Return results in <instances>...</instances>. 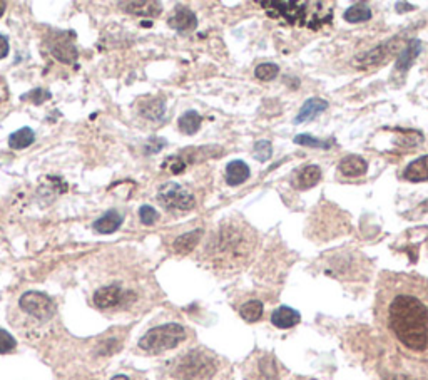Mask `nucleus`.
Here are the masks:
<instances>
[{
    "instance_id": "obj_1",
    "label": "nucleus",
    "mask_w": 428,
    "mask_h": 380,
    "mask_svg": "<svg viewBox=\"0 0 428 380\" xmlns=\"http://www.w3.org/2000/svg\"><path fill=\"white\" fill-rule=\"evenodd\" d=\"M385 325L403 349L428 357V292L422 282L398 277L382 295Z\"/></svg>"
},
{
    "instance_id": "obj_2",
    "label": "nucleus",
    "mask_w": 428,
    "mask_h": 380,
    "mask_svg": "<svg viewBox=\"0 0 428 380\" xmlns=\"http://www.w3.org/2000/svg\"><path fill=\"white\" fill-rule=\"evenodd\" d=\"M206 250H211L216 263L236 267L238 263L246 262L251 253L253 238L249 237L246 230L236 225H223L214 235L213 243Z\"/></svg>"
},
{
    "instance_id": "obj_3",
    "label": "nucleus",
    "mask_w": 428,
    "mask_h": 380,
    "mask_svg": "<svg viewBox=\"0 0 428 380\" xmlns=\"http://www.w3.org/2000/svg\"><path fill=\"white\" fill-rule=\"evenodd\" d=\"M214 372V359L203 350H192L179 359L172 370V375L177 380H209Z\"/></svg>"
},
{
    "instance_id": "obj_4",
    "label": "nucleus",
    "mask_w": 428,
    "mask_h": 380,
    "mask_svg": "<svg viewBox=\"0 0 428 380\" xmlns=\"http://www.w3.org/2000/svg\"><path fill=\"white\" fill-rule=\"evenodd\" d=\"M186 339L184 327L179 324H166L151 329L139 340V347L149 354H161L176 349Z\"/></svg>"
},
{
    "instance_id": "obj_5",
    "label": "nucleus",
    "mask_w": 428,
    "mask_h": 380,
    "mask_svg": "<svg viewBox=\"0 0 428 380\" xmlns=\"http://www.w3.org/2000/svg\"><path fill=\"white\" fill-rule=\"evenodd\" d=\"M261 6L266 9L268 16L273 19H281L283 22L288 24H303L308 21V14H310V2H263Z\"/></svg>"
},
{
    "instance_id": "obj_6",
    "label": "nucleus",
    "mask_w": 428,
    "mask_h": 380,
    "mask_svg": "<svg viewBox=\"0 0 428 380\" xmlns=\"http://www.w3.org/2000/svg\"><path fill=\"white\" fill-rule=\"evenodd\" d=\"M157 200L167 210L189 211L196 205L194 196L184 186L177 185V183H166L165 186H161L160 193H157Z\"/></svg>"
},
{
    "instance_id": "obj_7",
    "label": "nucleus",
    "mask_w": 428,
    "mask_h": 380,
    "mask_svg": "<svg viewBox=\"0 0 428 380\" xmlns=\"http://www.w3.org/2000/svg\"><path fill=\"white\" fill-rule=\"evenodd\" d=\"M21 309L37 320H51L56 315V303L41 292H27L21 298Z\"/></svg>"
},
{
    "instance_id": "obj_8",
    "label": "nucleus",
    "mask_w": 428,
    "mask_h": 380,
    "mask_svg": "<svg viewBox=\"0 0 428 380\" xmlns=\"http://www.w3.org/2000/svg\"><path fill=\"white\" fill-rule=\"evenodd\" d=\"M129 295H131V293L122 290L119 285H108L99 288V290L94 293V305L103 310L114 309V307L121 305Z\"/></svg>"
},
{
    "instance_id": "obj_9",
    "label": "nucleus",
    "mask_w": 428,
    "mask_h": 380,
    "mask_svg": "<svg viewBox=\"0 0 428 380\" xmlns=\"http://www.w3.org/2000/svg\"><path fill=\"white\" fill-rule=\"evenodd\" d=\"M320 180H321V170L316 165H310V166L300 168V170L293 173L291 186L295 188V190L305 191L318 185Z\"/></svg>"
},
{
    "instance_id": "obj_10",
    "label": "nucleus",
    "mask_w": 428,
    "mask_h": 380,
    "mask_svg": "<svg viewBox=\"0 0 428 380\" xmlns=\"http://www.w3.org/2000/svg\"><path fill=\"white\" fill-rule=\"evenodd\" d=\"M119 7L127 14L139 17H157L162 11L160 2H152V0H142V2H121Z\"/></svg>"
},
{
    "instance_id": "obj_11",
    "label": "nucleus",
    "mask_w": 428,
    "mask_h": 380,
    "mask_svg": "<svg viewBox=\"0 0 428 380\" xmlns=\"http://www.w3.org/2000/svg\"><path fill=\"white\" fill-rule=\"evenodd\" d=\"M196 26H198V19H196L194 12L186 7H177L176 12L169 17V27L177 32H189Z\"/></svg>"
},
{
    "instance_id": "obj_12",
    "label": "nucleus",
    "mask_w": 428,
    "mask_h": 380,
    "mask_svg": "<svg viewBox=\"0 0 428 380\" xmlns=\"http://www.w3.org/2000/svg\"><path fill=\"white\" fill-rule=\"evenodd\" d=\"M326 109H328V103H326L325 99H320V98L308 99L306 103L303 104V108L300 109V113H298L295 123L296 124H301V123L311 121V119H315L316 116H318V114L325 113Z\"/></svg>"
},
{
    "instance_id": "obj_13",
    "label": "nucleus",
    "mask_w": 428,
    "mask_h": 380,
    "mask_svg": "<svg viewBox=\"0 0 428 380\" xmlns=\"http://www.w3.org/2000/svg\"><path fill=\"white\" fill-rule=\"evenodd\" d=\"M338 170L348 178H360L367 175L368 163L362 156H346L340 161Z\"/></svg>"
},
{
    "instance_id": "obj_14",
    "label": "nucleus",
    "mask_w": 428,
    "mask_h": 380,
    "mask_svg": "<svg viewBox=\"0 0 428 380\" xmlns=\"http://www.w3.org/2000/svg\"><path fill=\"white\" fill-rule=\"evenodd\" d=\"M122 225V215L118 210H110L94 223V230L100 235H110L118 232Z\"/></svg>"
},
{
    "instance_id": "obj_15",
    "label": "nucleus",
    "mask_w": 428,
    "mask_h": 380,
    "mask_svg": "<svg viewBox=\"0 0 428 380\" xmlns=\"http://www.w3.org/2000/svg\"><path fill=\"white\" fill-rule=\"evenodd\" d=\"M271 322L278 329H291V327L300 324L301 315L296 310L290 309V307H280V309L273 312Z\"/></svg>"
},
{
    "instance_id": "obj_16",
    "label": "nucleus",
    "mask_w": 428,
    "mask_h": 380,
    "mask_svg": "<svg viewBox=\"0 0 428 380\" xmlns=\"http://www.w3.org/2000/svg\"><path fill=\"white\" fill-rule=\"evenodd\" d=\"M248 178H249V166L244 161L234 160L226 166V181H228V185L231 186L243 185Z\"/></svg>"
},
{
    "instance_id": "obj_17",
    "label": "nucleus",
    "mask_w": 428,
    "mask_h": 380,
    "mask_svg": "<svg viewBox=\"0 0 428 380\" xmlns=\"http://www.w3.org/2000/svg\"><path fill=\"white\" fill-rule=\"evenodd\" d=\"M403 178L412 183L428 181V155L418 158V160H415V161H412L410 165L405 168Z\"/></svg>"
},
{
    "instance_id": "obj_18",
    "label": "nucleus",
    "mask_w": 428,
    "mask_h": 380,
    "mask_svg": "<svg viewBox=\"0 0 428 380\" xmlns=\"http://www.w3.org/2000/svg\"><path fill=\"white\" fill-rule=\"evenodd\" d=\"M422 52V42L417 41V39H412L410 42H408L405 49L402 51V54L398 56L397 59V69L405 72L412 67L413 62H415V59L418 56H420Z\"/></svg>"
},
{
    "instance_id": "obj_19",
    "label": "nucleus",
    "mask_w": 428,
    "mask_h": 380,
    "mask_svg": "<svg viewBox=\"0 0 428 380\" xmlns=\"http://www.w3.org/2000/svg\"><path fill=\"white\" fill-rule=\"evenodd\" d=\"M51 54L54 56L57 61L64 62V64H72V62H75L77 57H79V51L75 49V46L72 44V42L61 39L52 46Z\"/></svg>"
},
{
    "instance_id": "obj_20",
    "label": "nucleus",
    "mask_w": 428,
    "mask_h": 380,
    "mask_svg": "<svg viewBox=\"0 0 428 380\" xmlns=\"http://www.w3.org/2000/svg\"><path fill=\"white\" fill-rule=\"evenodd\" d=\"M254 380H278V370L276 364L269 355H264L256 362L253 374Z\"/></svg>"
},
{
    "instance_id": "obj_21",
    "label": "nucleus",
    "mask_w": 428,
    "mask_h": 380,
    "mask_svg": "<svg viewBox=\"0 0 428 380\" xmlns=\"http://www.w3.org/2000/svg\"><path fill=\"white\" fill-rule=\"evenodd\" d=\"M203 230H194V232L184 233L181 235L179 238H176V242L172 247H174L176 253H189L196 248V245L199 243L201 237H203Z\"/></svg>"
},
{
    "instance_id": "obj_22",
    "label": "nucleus",
    "mask_w": 428,
    "mask_h": 380,
    "mask_svg": "<svg viewBox=\"0 0 428 380\" xmlns=\"http://www.w3.org/2000/svg\"><path fill=\"white\" fill-rule=\"evenodd\" d=\"M139 113L151 121H160L165 116V103L162 99H147L139 104Z\"/></svg>"
},
{
    "instance_id": "obj_23",
    "label": "nucleus",
    "mask_w": 428,
    "mask_h": 380,
    "mask_svg": "<svg viewBox=\"0 0 428 380\" xmlns=\"http://www.w3.org/2000/svg\"><path fill=\"white\" fill-rule=\"evenodd\" d=\"M201 123H203V118H201L196 111H187V113L182 114L177 124H179L181 133L187 134V136H192V134L198 133Z\"/></svg>"
},
{
    "instance_id": "obj_24",
    "label": "nucleus",
    "mask_w": 428,
    "mask_h": 380,
    "mask_svg": "<svg viewBox=\"0 0 428 380\" xmlns=\"http://www.w3.org/2000/svg\"><path fill=\"white\" fill-rule=\"evenodd\" d=\"M33 139H36V134H33L32 129L22 128L14 134H11V138H9V146L12 149H26L33 143Z\"/></svg>"
},
{
    "instance_id": "obj_25",
    "label": "nucleus",
    "mask_w": 428,
    "mask_h": 380,
    "mask_svg": "<svg viewBox=\"0 0 428 380\" xmlns=\"http://www.w3.org/2000/svg\"><path fill=\"white\" fill-rule=\"evenodd\" d=\"M239 315L243 317V320H246L248 324H254L263 317V303L259 300H249L239 309Z\"/></svg>"
},
{
    "instance_id": "obj_26",
    "label": "nucleus",
    "mask_w": 428,
    "mask_h": 380,
    "mask_svg": "<svg viewBox=\"0 0 428 380\" xmlns=\"http://www.w3.org/2000/svg\"><path fill=\"white\" fill-rule=\"evenodd\" d=\"M345 21L352 22V24H358V22H367L372 19V11H370L368 6L365 4H357V6L346 9L345 12Z\"/></svg>"
},
{
    "instance_id": "obj_27",
    "label": "nucleus",
    "mask_w": 428,
    "mask_h": 380,
    "mask_svg": "<svg viewBox=\"0 0 428 380\" xmlns=\"http://www.w3.org/2000/svg\"><path fill=\"white\" fill-rule=\"evenodd\" d=\"M387 44L383 46H378L375 47V49H372L370 52H367V54L360 56V62H362L363 66H373V64H378V62H382L385 57H387Z\"/></svg>"
},
{
    "instance_id": "obj_28",
    "label": "nucleus",
    "mask_w": 428,
    "mask_h": 380,
    "mask_svg": "<svg viewBox=\"0 0 428 380\" xmlns=\"http://www.w3.org/2000/svg\"><path fill=\"white\" fill-rule=\"evenodd\" d=\"M295 143L301 144V146H310V148H318V149H330L331 148V141L313 138V136H310V134H300V136L295 138Z\"/></svg>"
},
{
    "instance_id": "obj_29",
    "label": "nucleus",
    "mask_w": 428,
    "mask_h": 380,
    "mask_svg": "<svg viewBox=\"0 0 428 380\" xmlns=\"http://www.w3.org/2000/svg\"><path fill=\"white\" fill-rule=\"evenodd\" d=\"M278 72H280V67L276 64H269V62H266V64H261L256 67L254 76L261 81H273L278 76Z\"/></svg>"
},
{
    "instance_id": "obj_30",
    "label": "nucleus",
    "mask_w": 428,
    "mask_h": 380,
    "mask_svg": "<svg viewBox=\"0 0 428 380\" xmlns=\"http://www.w3.org/2000/svg\"><path fill=\"white\" fill-rule=\"evenodd\" d=\"M253 155H254V158H256L258 161H261V163L268 161L269 158L273 156L271 143H269V141H258L256 144H254Z\"/></svg>"
},
{
    "instance_id": "obj_31",
    "label": "nucleus",
    "mask_w": 428,
    "mask_h": 380,
    "mask_svg": "<svg viewBox=\"0 0 428 380\" xmlns=\"http://www.w3.org/2000/svg\"><path fill=\"white\" fill-rule=\"evenodd\" d=\"M162 168H165V170H169L172 175H179V173L186 170V161L179 156H171L165 161Z\"/></svg>"
},
{
    "instance_id": "obj_32",
    "label": "nucleus",
    "mask_w": 428,
    "mask_h": 380,
    "mask_svg": "<svg viewBox=\"0 0 428 380\" xmlns=\"http://www.w3.org/2000/svg\"><path fill=\"white\" fill-rule=\"evenodd\" d=\"M16 349V340L14 337L6 332L4 329H0V354H9Z\"/></svg>"
},
{
    "instance_id": "obj_33",
    "label": "nucleus",
    "mask_w": 428,
    "mask_h": 380,
    "mask_svg": "<svg viewBox=\"0 0 428 380\" xmlns=\"http://www.w3.org/2000/svg\"><path fill=\"white\" fill-rule=\"evenodd\" d=\"M139 218H141L144 225H154L157 218H160V213H157L152 206H141V210H139Z\"/></svg>"
},
{
    "instance_id": "obj_34",
    "label": "nucleus",
    "mask_w": 428,
    "mask_h": 380,
    "mask_svg": "<svg viewBox=\"0 0 428 380\" xmlns=\"http://www.w3.org/2000/svg\"><path fill=\"white\" fill-rule=\"evenodd\" d=\"M26 99H31L33 104H41V103H44V101L51 99V93L46 89H33L32 93L22 96V101H26Z\"/></svg>"
},
{
    "instance_id": "obj_35",
    "label": "nucleus",
    "mask_w": 428,
    "mask_h": 380,
    "mask_svg": "<svg viewBox=\"0 0 428 380\" xmlns=\"http://www.w3.org/2000/svg\"><path fill=\"white\" fill-rule=\"evenodd\" d=\"M165 144H166L165 139L152 138V139H149V143H147V146H146V151L147 153H157V151H161L162 148H165Z\"/></svg>"
},
{
    "instance_id": "obj_36",
    "label": "nucleus",
    "mask_w": 428,
    "mask_h": 380,
    "mask_svg": "<svg viewBox=\"0 0 428 380\" xmlns=\"http://www.w3.org/2000/svg\"><path fill=\"white\" fill-rule=\"evenodd\" d=\"M9 54V41L4 36H0V59H4Z\"/></svg>"
},
{
    "instance_id": "obj_37",
    "label": "nucleus",
    "mask_w": 428,
    "mask_h": 380,
    "mask_svg": "<svg viewBox=\"0 0 428 380\" xmlns=\"http://www.w3.org/2000/svg\"><path fill=\"white\" fill-rule=\"evenodd\" d=\"M383 380H410V379L405 377V375H390V377H387Z\"/></svg>"
},
{
    "instance_id": "obj_38",
    "label": "nucleus",
    "mask_w": 428,
    "mask_h": 380,
    "mask_svg": "<svg viewBox=\"0 0 428 380\" xmlns=\"http://www.w3.org/2000/svg\"><path fill=\"white\" fill-rule=\"evenodd\" d=\"M6 7H7V4H6V2H2V0H0V17H2L4 14H6Z\"/></svg>"
},
{
    "instance_id": "obj_39",
    "label": "nucleus",
    "mask_w": 428,
    "mask_h": 380,
    "mask_svg": "<svg viewBox=\"0 0 428 380\" xmlns=\"http://www.w3.org/2000/svg\"><path fill=\"white\" fill-rule=\"evenodd\" d=\"M113 380H129L126 375H115V377Z\"/></svg>"
},
{
    "instance_id": "obj_40",
    "label": "nucleus",
    "mask_w": 428,
    "mask_h": 380,
    "mask_svg": "<svg viewBox=\"0 0 428 380\" xmlns=\"http://www.w3.org/2000/svg\"><path fill=\"white\" fill-rule=\"evenodd\" d=\"M295 380H311V379H295Z\"/></svg>"
}]
</instances>
